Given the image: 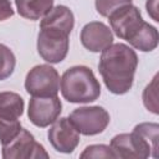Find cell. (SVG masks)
Returning a JSON list of instances; mask_svg holds the SVG:
<instances>
[{
	"instance_id": "16",
	"label": "cell",
	"mask_w": 159,
	"mask_h": 159,
	"mask_svg": "<svg viewBox=\"0 0 159 159\" xmlns=\"http://www.w3.org/2000/svg\"><path fill=\"white\" fill-rule=\"evenodd\" d=\"M133 130L145 139V142L150 147V153H152L150 155L157 158L158 157V133H159V125L157 123H140V124H137Z\"/></svg>"
},
{
	"instance_id": "5",
	"label": "cell",
	"mask_w": 159,
	"mask_h": 159,
	"mask_svg": "<svg viewBox=\"0 0 159 159\" xmlns=\"http://www.w3.org/2000/svg\"><path fill=\"white\" fill-rule=\"evenodd\" d=\"M25 89L32 97L57 96L60 89L58 72L50 65H37L32 67L26 75Z\"/></svg>"
},
{
	"instance_id": "6",
	"label": "cell",
	"mask_w": 159,
	"mask_h": 159,
	"mask_svg": "<svg viewBox=\"0 0 159 159\" xmlns=\"http://www.w3.org/2000/svg\"><path fill=\"white\" fill-rule=\"evenodd\" d=\"M68 119L72 122L78 133L83 135L99 134L109 124L108 112L99 106L76 108L72 111Z\"/></svg>"
},
{
	"instance_id": "20",
	"label": "cell",
	"mask_w": 159,
	"mask_h": 159,
	"mask_svg": "<svg viewBox=\"0 0 159 159\" xmlns=\"http://www.w3.org/2000/svg\"><path fill=\"white\" fill-rule=\"evenodd\" d=\"M81 158H116L111 147L104 144H93L84 148L80 155Z\"/></svg>"
},
{
	"instance_id": "10",
	"label": "cell",
	"mask_w": 159,
	"mask_h": 159,
	"mask_svg": "<svg viewBox=\"0 0 159 159\" xmlns=\"http://www.w3.org/2000/svg\"><path fill=\"white\" fill-rule=\"evenodd\" d=\"M62 111V103L57 96L32 97L29 102L27 116L32 124L40 128L52 124Z\"/></svg>"
},
{
	"instance_id": "15",
	"label": "cell",
	"mask_w": 159,
	"mask_h": 159,
	"mask_svg": "<svg viewBox=\"0 0 159 159\" xmlns=\"http://www.w3.org/2000/svg\"><path fill=\"white\" fill-rule=\"evenodd\" d=\"M128 42L139 51L150 52L158 46V31L154 26L144 21L140 29Z\"/></svg>"
},
{
	"instance_id": "22",
	"label": "cell",
	"mask_w": 159,
	"mask_h": 159,
	"mask_svg": "<svg viewBox=\"0 0 159 159\" xmlns=\"http://www.w3.org/2000/svg\"><path fill=\"white\" fill-rule=\"evenodd\" d=\"M145 7L148 11V15L154 20V21H159V16H158V0H147L145 2Z\"/></svg>"
},
{
	"instance_id": "13",
	"label": "cell",
	"mask_w": 159,
	"mask_h": 159,
	"mask_svg": "<svg viewBox=\"0 0 159 159\" xmlns=\"http://www.w3.org/2000/svg\"><path fill=\"white\" fill-rule=\"evenodd\" d=\"M75 25V17L70 7L65 5L53 6L40 22V27H55L67 34H71Z\"/></svg>"
},
{
	"instance_id": "11",
	"label": "cell",
	"mask_w": 159,
	"mask_h": 159,
	"mask_svg": "<svg viewBox=\"0 0 159 159\" xmlns=\"http://www.w3.org/2000/svg\"><path fill=\"white\" fill-rule=\"evenodd\" d=\"M48 142L60 153H72L80 143V133L68 118H57L47 133Z\"/></svg>"
},
{
	"instance_id": "21",
	"label": "cell",
	"mask_w": 159,
	"mask_h": 159,
	"mask_svg": "<svg viewBox=\"0 0 159 159\" xmlns=\"http://www.w3.org/2000/svg\"><path fill=\"white\" fill-rule=\"evenodd\" d=\"M14 15V9L9 0H0V21H4Z\"/></svg>"
},
{
	"instance_id": "2",
	"label": "cell",
	"mask_w": 159,
	"mask_h": 159,
	"mask_svg": "<svg viewBox=\"0 0 159 159\" xmlns=\"http://www.w3.org/2000/svg\"><path fill=\"white\" fill-rule=\"evenodd\" d=\"M60 88L63 98L71 103H89L101 96V84L86 66H73L65 71Z\"/></svg>"
},
{
	"instance_id": "3",
	"label": "cell",
	"mask_w": 159,
	"mask_h": 159,
	"mask_svg": "<svg viewBox=\"0 0 159 159\" xmlns=\"http://www.w3.org/2000/svg\"><path fill=\"white\" fill-rule=\"evenodd\" d=\"M24 99L15 92H0V143L12 140L21 130L20 117L24 113Z\"/></svg>"
},
{
	"instance_id": "1",
	"label": "cell",
	"mask_w": 159,
	"mask_h": 159,
	"mask_svg": "<svg viewBox=\"0 0 159 159\" xmlns=\"http://www.w3.org/2000/svg\"><path fill=\"white\" fill-rule=\"evenodd\" d=\"M137 66L138 56L133 48L124 43H112L102 51L98 70L112 93L124 94L133 86Z\"/></svg>"
},
{
	"instance_id": "7",
	"label": "cell",
	"mask_w": 159,
	"mask_h": 159,
	"mask_svg": "<svg viewBox=\"0 0 159 159\" xmlns=\"http://www.w3.org/2000/svg\"><path fill=\"white\" fill-rule=\"evenodd\" d=\"M2 158L4 159H41L48 158V153L45 148L37 143L34 135L21 128L19 134L2 145Z\"/></svg>"
},
{
	"instance_id": "12",
	"label": "cell",
	"mask_w": 159,
	"mask_h": 159,
	"mask_svg": "<svg viewBox=\"0 0 159 159\" xmlns=\"http://www.w3.org/2000/svg\"><path fill=\"white\" fill-rule=\"evenodd\" d=\"M81 42L91 52H102L113 43L112 30L99 21L86 24L81 31Z\"/></svg>"
},
{
	"instance_id": "9",
	"label": "cell",
	"mask_w": 159,
	"mask_h": 159,
	"mask_svg": "<svg viewBox=\"0 0 159 159\" xmlns=\"http://www.w3.org/2000/svg\"><path fill=\"white\" fill-rule=\"evenodd\" d=\"M109 147L114 157L122 159H145L152 154L149 144L134 130L117 134L112 138Z\"/></svg>"
},
{
	"instance_id": "18",
	"label": "cell",
	"mask_w": 159,
	"mask_h": 159,
	"mask_svg": "<svg viewBox=\"0 0 159 159\" xmlns=\"http://www.w3.org/2000/svg\"><path fill=\"white\" fill-rule=\"evenodd\" d=\"M143 103L144 107L154 113L158 114L159 109H158V75H155L153 77V80L150 81L149 84H147V87L143 91Z\"/></svg>"
},
{
	"instance_id": "8",
	"label": "cell",
	"mask_w": 159,
	"mask_h": 159,
	"mask_svg": "<svg viewBox=\"0 0 159 159\" xmlns=\"http://www.w3.org/2000/svg\"><path fill=\"white\" fill-rule=\"evenodd\" d=\"M108 19L111 30H113L119 39L125 41H129L144 22L140 11L133 4L117 9L108 16Z\"/></svg>"
},
{
	"instance_id": "14",
	"label": "cell",
	"mask_w": 159,
	"mask_h": 159,
	"mask_svg": "<svg viewBox=\"0 0 159 159\" xmlns=\"http://www.w3.org/2000/svg\"><path fill=\"white\" fill-rule=\"evenodd\" d=\"M15 5L20 16L39 20L53 7V0H15Z\"/></svg>"
},
{
	"instance_id": "19",
	"label": "cell",
	"mask_w": 159,
	"mask_h": 159,
	"mask_svg": "<svg viewBox=\"0 0 159 159\" xmlns=\"http://www.w3.org/2000/svg\"><path fill=\"white\" fill-rule=\"evenodd\" d=\"M128 4H132V0H96L94 1L97 12L103 17H108L117 9Z\"/></svg>"
},
{
	"instance_id": "17",
	"label": "cell",
	"mask_w": 159,
	"mask_h": 159,
	"mask_svg": "<svg viewBox=\"0 0 159 159\" xmlns=\"http://www.w3.org/2000/svg\"><path fill=\"white\" fill-rule=\"evenodd\" d=\"M15 65H16V58L14 52L7 46L0 43V81L12 75Z\"/></svg>"
},
{
	"instance_id": "4",
	"label": "cell",
	"mask_w": 159,
	"mask_h": 159,
	"mask_svg": "<svg viewBox=\"0 0 159 159\" xmlns=\"http://www.w3.org/2000/svg\"><path fill=\"white\" fill-rule=\"evenodd\" d=\"M70 34L55 27H40L37 52L48 63H60L68 52Z\"/></svg>"
}]
</instances>
